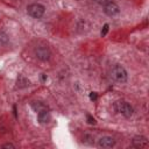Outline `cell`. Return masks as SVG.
Returning <instances> with one entry per match:
<instances>
[{"label": "cell", "instance_id": "cell-13", "mask_svg": "<svg viewBox=\"0 0 149 149\" xmlns=\"http://www.w3.org/2000/svg\"><path fill=\"white\" fill-rule=\"evenodd\" d=\"M86 119H87V122L90 123V125H94L95 123V120H94V118H92L91 115H86Z\"/></svg>", "mask_w": 149, "mask_h": 149}, {"label": "cell", "instance_id": "cell-6", "mask_svg": "<svg viewBox=\"0 0 149 149\" xmlns=\"http://www.w3.org/2000/svg\"><path fill=\"white\" fill-rule=\"evenodd\" d=\"M132 146L135 147V148L142 149V148H147V147L149 146V142H148V139H147L146 136L140 135V136H134V137H133V140H132Z\"/></svg>", "mask_w": 149, "mask_h": 149}, {"label": "cell", "instance_id": "cell-11", "mask_svg": "<svg viewBox=\"0 0 149 149\" xmlns=\"http://www.w3.org/2000/svg\"><path fill=\"white\" fill-rule=\"evenodd\" d=\"M8 41H9L8 35L6 33H3V31H0V43L6 44V43H8Z\"/></svg>", "mask_w": 149, "mask_h": 149}, {"label": "cell", "instance_id": "cell-18", "mask_svg": "<svg viewBox=\"0 0 149 149\" xmlns=\"http://www.w3.org/2000/svg\"><path fill=\"white\" fill-rule=\"evenodd\" d=\"M45 78H47L45 74H42V80H45Z\"/></svg>", "mask_w": 149, "mask_h": 149}, {"label": "cell", "instance_id": "cell-2", "mask_svg": "<svg viewBox=\"0 0 149 149\" xmlns=\"http://www.w3.org/2000/svg\"><path fill=\"white\" fill-rule=\"evenodd\" d=\"M114 107H115V111L118 113H120L121 115H123L125 118H130L133 115V112H134L133 111V107L128 102H126L123 100L116 101L115 105H114Z\"/></svg>", "mask_w": 149, "mask_h": 149}, {"label": "cell", "instance_id": "cell-9", "mask_svg": "<svg viewBox=\"0 0 149 149\" xmlns=\"http://www.w3.org/2000/svg\"><path fill=\"white\" fill-rule=\"evenodd\" d=\"M27 86H29V80L23 74H19V77L16 79V87L17 88H24Z\"/></svg>", "mask_w": 149, "mask_h": 149}, {"label": "cell", "instance_id": "cell-1", "mask_svg": "<svg viewBox=\"0 0 149 149\" xmlns=\"http://www.w3.org/2000/svg\"><path fill=\"white\" fill-rule=\"evenodd\" d=\"M111 76L113 77L114 80H116L118 83H126L127 81V78H128V74H127V71L125 70L123 66L116 64L112 68V71H111Z\"/></svg>", "mask_w": 149, "mask_h": 149}, {"label": "cell", "instance_id": "cell-15", "mask_svg": "<svg viewBox=\"0 0 149 149\" xmlns=\"http://www.w3.org/2000/svg\"><path fill=\"white\" fill-rule=\"evenodd\" d=\"M97 98H98V94H97L95 92H91V93H90V99H91V100L94 101V100H97Z\"/></svg>", "mask_w": 149, "mask_h": 149}, {"label": "cell", "instance_id": "cell-3", "mask_svg": "<svg viewBox=\"0 0 149 149\" xmlns=\"http://www.w3.org/2000/svg\"><path fill=\"white\" fill-rule=\"evenodd\" d=\"M28 14L34 19H41L45 12V7L41 3H30L27 7Z\"/></svg>", "mask_w": 149, "mask_h": 149}, {"label": "cell", "instance_id": "cell-16", "mask_svg": "<svg viewBox=\"0 0 149 149\" xmlns=\"http://www.w3.org/2000/svg\"><path fill=\"white\" fill-rule=\"evenodd\" d=\"M1 148H10V149H14V148H15V146H14V144H12V143H5V144H2V146H1Z\"/></svg>", "mask_w": 149, "mask_h": 149}, {"label": "cell", "instance_id": "cell-12", "mask_svg": "<svg viewBox=\"0 0 149 149\" xmlns=\"http://www.w3.org/2000/svg\"><path fill=\"white\" fill-rule=\"evenodd\" d=\"M108 29H109V26L106 23V24L102 27V30H101V36H105V35L108 33Z\"/></svg>", "mask_w": 149, "mask_h": 149}, {"label": "cell", "instance_id": "cell-7", "mask_svg": "<svg viewBox=\"0 0 149 149\" xmlns=\"http://www.w3.org/2000/svg\"><path fill=\"white\" fill-rule=\"evenodd\" d=\"M98 146L100 148H113L115 146V140L112 136H102L99 139Z\"/></svg>", "mask_w": 149, "mask_h": 149}, {"label": "cell", "instance_id": "cell-10", "mask_svg": "<svg viewBox=\"0 0 149 149\" xmlns=\"http://www.w3.org/2000/svg\"><path fill=\"white\" fill-rule=\"evenodd\" d=\"M31 107H33V109H34L36 113H38V112H41V111H44V109H48V106H47L45 104L41 102V101H34L33 105H31Z\"/></svg>", "mask_w": 149, "mask_h": 149}, {"label": "cell", "instance_id": "cell-17", "mask_svg": "<svg viewBox=\"0 0 149 149\" xmlns=\"http://www.w3.org/2000/svg\"><path fill=\"white\" fill-rule=\"evenodd\" d=\"M13 109H14V115H15V118H16V107L14 106V107H13Z\"/></svg>", "mask_w": 149, "mask_h": 149}, {"label": "cell", "instance_id": "cell-14", "mask_svg": "<svg viewBox=\"0 0 149 149\" xmlns=\"http://www.w3.org/2000/svg\"><path fill=\"white\" fill-rule=\"evenodd\" d=\"M94 2H97L98 5H101V6H104V5H106L108 1H111V0H93Z\"/></svg>", "mask_w": 149, "mask_h": 149}, {"label": "cell", "instance_id": "cell-4", "mask_svg": "<svg viewBox=\"0 0 149 149\" xmlns=\"http://www.w3.org/2000/svg\"><path fill=\"white\" fill-rule=\"evenodd\" d=\"M120 12V7L114 1H108L106 5H104V13L108 16H115Z\"/></svg>", "mask_w": 149, "mask_h": 149}, {"label": "cell", "instance_id": "cell-8", "mask_svg": "<svg viewBox=\"0 0 149 149\" xmlns=\"http://www.w3.org/2000/svg\"><path fill=\"white\" fill-rule=\"evenodd\" d=\"M37 120L40 123H48L50 121V113L48 109L41 111L37 113Z\"/></svg>", "mask_w": 149, "mask_h": 149}, {"label": "cell", "instance_id": "cell-5", "mask_svg": "<svg viewBox=\"0 0 149 149\" xmlns=\"http://www.w3.org/2000/svg\"><path fill=\"white\" fill-rule=\"evenodd\" d=\"M35 56L40 61H48L51 56V52L47 47H37L35 49Z\"/></svg>", "mask_w": 149, "mask_h": 149}]
</instances>
